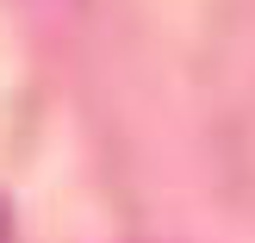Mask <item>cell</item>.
<instances>
[{
	"label": "cell",
	"mask_w": 255,
	"mask_h": 243,
	"mask_svg": "<svg viewBox=\"0 0 255 243\" xmlns=\"http://www.w3.org/2000/svg\"><path fill=\"white\" fill-rule=\"evenodd\" d=\"M0 243H6V219H0Z\"/></svg>",
	"instance_id": "6da1fadb"
}]
</instances>
